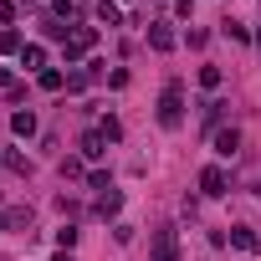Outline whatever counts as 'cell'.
<instances>
[{
  "label": "cell",
  "mask_w": 261,
  "mask_h": 261,
  "mask_svg": "<svg viewBox=\"0 0 261 261\" xmlns=\"http://www.w3.org/2000/svg\"><path fill=\"white\" fill-rule=\"evenodd\" d=\"M200 190H205V195H225V169H220V164H205V169H200Z\"/></svg>",
  "instance_id": "4"
},
{
  "label": "cell",
  "mask_w": 261,
  "mask_h": 261,
  "mask_svg": "<svg viewBox=\"0 0 261 261\" xmlns=\"http://www.w3.org/2000/svg\"><path fill=\"white\" fill-rule=\"evenodd\" d=\"M51 261H72V256H67V251H57V256H51Z\"/></svg>",
  "instance_id": "23"
},
{
  "label": "cell",
  "mask_w": 261,
  "mask_h": 261,
  "mask_svg": "<svg viewBox=\"0 0 261 261\" xmlns=\"http://www.w3.org/2000/svg\"><path fill=\"white\" fill-rule=\"evenodd\" d=\"M0 51H21V36L16 31H0Z\"/></svg>",
  "instance_id": "20"
},
{
  "label": "cell",
  "mask_w": 261,
  "mask_h": 261,
  "mask_svg": "<svg viewBox=\"0 0 261 261\" xmlns=\"http://www.w3.org/2000/svg\"><path fill=\"white\" fill-rule=\"evenodd\" d=\"M0 87H11V67H0Z\"/></svg>",
  "instance_id": "22"
},
{
  "label": "cell",
  "mask_w": 261,
  "mask_h": 261,
  "mask_svg": "<svg viewBox=\"0 0 261 261\" xmlns=\"http://www.w3.org/2000/svg\"><path fill=\"white\" fill-rule=\"evenodd\" d=\"M159 123H164V128H179V123H185V87H179V82L164 87V97H159Z\"/></svg>",
  "instance_id": "1"
},
{
  "label": "cell",
  "mask_w": 261,
  "mask_h": 261,
  "mask_svg": "<svg viewBox=\"0 0 261 261\" xmlns=\"http://www.w3.org/2000/svg\"><path fill=\"white\" fill-rule=\"evenodd\" d=\"M21 67H31V72L41 77V72H46V46H36V41H31V46H21Z\"/></svg>",
  "instance_id": "5"
},
{
  "label": "cell",
  "mask_w": 261,
  "mask_h": 261,
  "mask_svg": "<svg viewBox=\"0 0 261 261\" xmlns=\"http://www.w3.org/2000/svg\"><path fill=\"white\" fill-rule=\"evenodd\" d=\"M154 261H179V236H174L169 225L154 230Z\"/></svg>",
  "instance_id": "2"
},
{
  "label": "cell",
  "mask_w": 261,
  "mask_h": 261,
  "mask_svg": "<svg viewBox=\"0 0 261 261\" xmlns=\"http://www.w3.org/2000/svg\"><path fill=\"white\" fill-rule=\"evenodd\" d=\"M200 87L215 92V87H220V67H200Z\"/></svg>",
  "instance_id": "17"
},
{
  "label": "cell",
  "mask_w": 261,
  "mask_h": 261,
  "mask_svg": "<svg viewBox=\"0 0 261 261\" xmlns=\"http://www.w3.org/2000/svg\"><path fill=\"white\" fill-rule=\"evenodd\" d=\"M57 246H62V251H72V246H77V230H72V225H62V230H57Z\"/></svg>",
  "instance_id": "19"
},
{
  "label": "cell",
  "mask_w": 261,
  "mask_h": 261,
  "mask_svg": "<svg viewBox=\"0 0 261 261\" xmlns=\"http://www.w3.org/2000/svg\"><path fill=\"white\" fill-rule=\"evenodd\" d=\"M225 36H230V41H251V31H246L241 21H225Z\"/></svg>",
  "instance_id": "18"
},
{
  "label": "cell",
  "mask_w": 261,
  "mask_h": 261,
  "mask_svg": "<svg viewBox=\"0 0 261 261\" xmlns=\"http://www.w3.org/2000/svg\"><path fill=\"white\" fill-rule=\"evenodd\" d=\"M97 21L102 26H123V11L113 6V0H97Z\"/></svg>",
  "instance_id": "11"
},
{
  "label": "cell",
  "mask_w": 261,
  "mask_h": 261,
  "mask_svg": "<svg viewBox=\"0 0 261 261\" xmlns=\"http://www.w3.org/2000/svg\"><path fill=\"white\" fill-rule=\"evenodd\" d=\"M102 154H108V139L102 134H87L82 139V159H102Z\"/></svg>",
  "instance_id": "10"
},
{
  "label": "cell",
  "mask_w": 261,
  "mask_h": 261,
  "mask_svg": "<svg viewBox=\"0 0 261 261\" xmlns=\"http://www.w3.org/2000/svg\"><path fill=\"white\" fill-rule=\"evenodd\" d=\"M0 225H16V230H31V210H0Z\"/></svg>",
  "instance_id": "12"
},
{
  "label": "cell",
  "mask_w": 261,
  "mask_h": 261,
  "mask_svg": "<svg viewBox=\"0 0 261 261\" xmlns=\"http://www.w3.org/2000/svg\"><path fill=\"white\" fill-rule=\"evenodd\" d=\"M11 134H16V139H31V134H36V113H31V108H21V113L11 118Z\"/></svg>",
  "instance_id": "6"
},
{
  "label": "cell",
  "mask_w": 261,
  "mask_h": 261,
  "mask_svg": "<svg viewBox=\"0 0 261 261\" xmlns=\"http://www.w3.org/2000/svg\"><path fill=\"white\" fill-rule=\"evenodd\" d=\"M97 134H102L108 144H118V139H123V123H118V118H102V123H97Z\"/></svg>",
  "instance_id": "16"
},
{
  "label": "cell",
  "mask_w": 261,
  "mask_h": 261,
  "mask_svg": "<svg viewBox=\"0 0 261 261\" xmlns=\"http://www.w3.org/2000/svg\"><path fill=\"white\" fill-rule=\"evenodd\" d=\"M118 210H123V195H118V190L97 195V215H118Z\"/></svg>",
  "instance_id": "13"
},
{
  "label": "cell",
  "mask_w": 261,
  "mask_h": 261,
  "mask_svg": "<svg viewBox=\"0 0 261 261\" xmlns=\"http://www.w3.org/2000/svg\"><path fill=\"white\" fill-rule=\"evenodd\" d=\"M92 41H97V31H92V26H82V31H72V36L62 41V46H67V62H77V57H82V51H87Z\"/></svg>",
  "instance_id": "3"
},
{
  "label": "cell",
  "mask_w": 261,
  "mask_h": 261,
  "mask_svg": "<svg viewBox=\"0 0 261 261\" xmlns=\"http://www.w3.org/2000/svg\"><path fill=\"white\" fill-rule=\"evenodd\" d=\"M149 46H154V51H169V46H174V31H169V26H149Z\"/></svg>",
  "instance_id": "9"
},
{
  "label": "cell",
  "mask_w": 261,
  "mask_h": 261,
  "mask_svg": "<svg viewBox=\"0 0 261 261\" xmlns=\"http://www.w3.org/2000/svg\"><path fill=\"white\" fill-rule=\"evenodd\" d=\"M36 82H41V87H46V92H62V87H67V77H62V72H57V67H46V72H41V77H36Z\"/></svg>",
  "instance_id": "14"
},
{
  "label": "cell",
  "mask_w": 261,
  "mask_h": 261,
  "mask_svg": "<svg viewBox=\"0 0 261 261\" xmlns=\"http://www.w3.org/2000/svg\"><path fill=\"white\" fill-rule=\"evenodd\" d=\"M230 241H236L241 251H256V246H261V241H256V230H246V225H236V230H230Z\"/></svg>",
  "instance_id": "15"
},
{
  "label": "cell",
  "mask_w": 261,
  "mask_h": 261,
  "mask_svg": "<svg viewBox=\"0 0 261 261\" xmlns=\"http://www.w3.org/2000/svg\"><path fill=\"white\" fill-rule=\"evenodd\" d=\"M0 21H6V26L16 21V0H0Z\"/></svg>",
  "instance_id": "21"
},
{
  "label": "cell",
  "mask_w": 261,
  "mask_h": 261,
  "mask_svg": "<svg viewBox=\"0 0 261 261\" xmlns=\"http://www.w3.org/2000/svg\"><path fill=\"white\" fill-rule=\"evenodd\" d=\"M0 261H6V256H0Z\"/></svg>",
  "instance_id": "24"
},
{
  "label": "cell",
  "mask_w": 261,
  "mask_h": 261,
  "mask_svg": "<svg viewBox=\"0 0 261 261\" xmlns=\"http://www.w3.org/2000/svg\"><path fill=\"white\" fill-rule=\"evenodd\" d=\"M92 77H97V62H87L82 72H67V92H82V87H87Z\"/></svg>",
  "instance_id": "8"
},
{
  "label": "cell",
  "mask_w": 261,
  "mask_h": 261,
  "mask_svg": "<svg viewBox=\"0 0 261 261\" xmlns=\"http://www.w3.org/2000/svg\"><path fill=\"white\" fill-rule=\"evenodd\" d=\"M236 149H241V134H236V128H220V134H215V154H225V159H230Z\"/></svg>",
  "instance_id": "7"
}]
</instances>
